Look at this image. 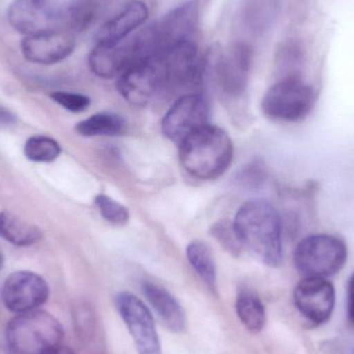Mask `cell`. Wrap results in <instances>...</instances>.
I'll return each mask as SVG.
<instances>
[{"mask_svg": "<svg viewBox=\"0 0 354 354\" xmlns=\"http://www.w3.org/2000/svg\"><path fill=\"white\" fill-rule=\"evenodd\" d=\"M233 223L243 248L270 268L282 264V224L278 212L270 202H245L237 210Z\"/></svg>", "mask_w": 354, "mask_h": 354, "instance_id": "cell-1", "label": "cell"}, {"mask_svg": "<svg viewBox=\"0 0 354 354\" xmlns=\"http://www.w3.org/2000/svg\"><path fill=\"white\" fill-rule=\"evenodd\" d=\"M234 147L226 131L205 124L179 145V160L183 169L201 180H212L225 174L232 163Z\"/></svg>", "mask_w": 354, "mask_h": 354, "instance_id": "cell-2", "label": "cell"}, {"mask_svg": "<svg viewBox=\"0 0 354 354\" xmlns=\"http://www.w3.org/2000/svg\"><path fill=\"white\" fill-rule=\"evenodd\" d=\"M60 322L41 310L17 314L6 326V340L12 354H47L62 346Z\"/></svg>", "mask_w": 354, "mask_h": 354, "instance_id": "cell-3", "label": "cell"}, {"mask_svg": "<svg viewBox=\"0 0 354 354\" xmlns=\"http://www.w3.org/2000/svg\"><path fill=\"white\" fill-rule=\"evenodd\" d=\"M346 243L332 234L317 233L301 239L293 252L295 268L305 277L328 278L338 274L347 261Z\"/></svg>", "mask_w": 354, "mask_h": 354, "instance_id": "cell-4", "label": "cell"}, {"mask_svg": "<svg viewBox=\"0 0 354 354\" xmlns=\"http://www.w3.org/2000/svg\"><path fill=\"white\" fill-rule=\"evenodd\" d=\"M317 95L301 77H286L272 85L261 102L264 115L282 122L305 120L316 104Z\"/></svg>", "mask_w": 354, "mask_h": 354, "instance_id": "cell-5", "label": "cell"}, {"mask_svg": "<svg viewBox=\"0 0 354 354\" xmlns=\"http://www.w3.org/2000/svg\"><path fill=\"white\" fill-rule=\"evenodd\" d=\"M116 308L134 339L139 354H162L159 334L153 314L136 295L120 292L116 295Z\"/></svg>", "mask_w": 354, "mask_h": 354, "instance_id": "cell-6", "label": "cell"}, {"mask_svg": "<svg viewBox=\"0 0 354 354\" xmlns=\"http://www.w3.org/2000/svg\"><path fill=\"white\" fill-rule=\"evenodd\" d=\"M209 107L203 95L189 93L174 102L162 120L166 138L180 145L192 133L208 124Z\"/></svg>", "mask_w": 354, "mask_h": 354, "instance_id": "cell-7", "label": "cell"}, {"mask_svg": "<svg viewBox=\"0 0 354 354\" xmlns=\"http://www.w3.org/2000/svg\"><path fill=\"white\" fill-rule=\"evenodd\" d=\"M47 281L37 272L19 270L4 281L1 297L8 311L15 314L35 311L49 299Z\"/></svg>", "mask_w": 354, "mask_h": 354, "instance_id": "cell-8", "label": "cell"}, {"mask_svg": "<svg viewBox=\"0 0 354 354\" xmlns=\"http://www.w3.org/2000/svg\"><path fill=\"white\" fill-rule=\"evenodd\" d=\"M293 301L307 322L313 326H322L330 319L334 311L336 303L334 285L324 278L305 277L295 286Z\"/></svg>", "mask_w": 354, "mask_h": 354, "instance_id": "cell-9", "label": "cell"}, {"mask_svg": "<svg viewBox=\"0 0 354 354\" xmlns=\"http://www.w3.org/2000/svg\"><path fill=\"white\" fill-rule=\"evenodd\" d=\"M74 33L64 28L46 29L25 35L21 50L25 59L32 64L51 66L68 58L74 52Z\"/></svg>", "mask_w": 354, "mask_h": 354, "instance_id": "cell-10", "label": "cell"}, {"mask_svg": "<svg viewBox=\"0 0 354 354\" xmlns=\"http://www.w3.org/2000/svg\"><path fill=\"white\" fill-rule=\"evenodd\" d=\"M253 52L243 41H237L227 48L216 66V79L223 93L230 97H239L245 93L249 83Z\"/></svg>", "mask_w": 354, "mask_h": 354, "instance_id": "cell-11", "label": "cell"}, {"mask_svg": "<svg viewBox=\"0 0 354 354\" xmlns=\"http://www.w3.org/2000/svg\"><path fill=\"white\" fill-rule=\"evenodd\" d=\"M163 85H185L199 76V60L195 41H183L164 50L155 60Z\"/></svg>", "mask_w": 354, "mask_h": 354, "instance_id": "cell-12", "label": "cell"}, {"mask_svg": "<svg viewBox=\"0 0 354 354\" xmlns=\"http://www.w3.org/2000/svg\"><path fill=\"white\" fill-rule=\"evenodd\" d=\"M162 86L156 62H139L124 71L116 83L118 93L131 105L145 106Z\"/></svg>", "mask_w": 354, "mask_h": 354, "instance_id": "cell-13", "label": "cell"}, {"mask_svg": "<svg viewBox=\"0 0 354 354\" xmlns=\"http://www.w3.org/2000/svg\"><path fill=\"white\" fill-rule=\"evenodd\" d=\"M199 20V6L196 1H187L174 8L160 23H155L160 54L164 50L183 41H194ZM159 54V56H160Z\"/></svg>", "mask_w": 354, "mask_h": 354, "instance_id": "cell-14", "label": "cell"}, {"mask_svg": "<svg viewBox=\"0 0 354 354\" xmlns=\"http://www.w3.org/2000/svg\"><path fill=\"white\" fill-rule=\"evenodd\" d=\"M135 62L134 50L130 41L124 44L97 43L88 57L91 72L104 79L120 76Z\"/></svg>", "mask_w": 354, "mask_h": 354, "instance_id": "cell-15", "label": "cell"}, {"mask_svg": "<svg viewBox=\"0 0 354 354\" xmlns=\"http://www.w3.org/2000/svg\"><path fill=\"white\" fill-rule=\"evenodd\" d=\"M280 0H241L239 23L241 30L258 39L272 30L280 14Z\"/></svg>", "mask_w": 354, "mask_h": 354, "instance_id": "cell-16", "label": "cell"}, {"mask_svg": "<svg viewBox=\"0 0 354 354\" xmlns=\"http://www.w3.org/2000/svg\"><path fill=\"white\" fill-rule=\"evenodd\" d=\"M149 18V8L141 0L129 2L120 14L108 20L97 30V43L118 44L136 30Z\"/></svg>", "mask_w": 354, "mask_h": 354, "instance_id": "cell-17", "label": "cell"}, {"mask_svg": "<svg viewBox=\"0 0 354 354\" xmlns=\"http://www.w3.org/2000/svg\"><path fill=\"white\" fill-rule=\"evenodd\" d=\"M142 291L168 330L174 333L185 330L187 324L185 311L178 301L167 289L155 283L145 282L142 285Z\"/></svg>", "mask_w": 354, "mask_h": 354, "instance_id": "cell-18", "label": "cell"}, {"mask_svg": "<svg viewBox=\"0 0 354 354\" xmlns=\"http://www.w3.org/2000/svg\"><path fill=\"white\" fill-rule=\"evenodd\" d=\"M37 12L44 30L62 28L60 24L68 23L74 27L84 10L87 0H28Z\"/></svg>", "mask_w": 354, "mask_h": 354, "instance_id": "cell-19", "label": "cell"}, {"mask_svg": "<svg viewBox=\"0 0 354 354\" xmlns=\"http://www.w3.org/2000/svg\"><path fill=\"white\" fill-rule=\"evenodd\" d=\"M0 237L18 247H29L41 239V231L8 210L0 212Z\"/></svg>", "mask_w": 354, "mask_h": 354, "instance_id": "cell-20", "label": "cell"}, {"mask_svg": "<svg viewBox=\"0 0 354 354\" xmlns=\"http://www.w3.org/2000/svg\"><path fill=\"white\" fill-rule=\"evenodd\" d=\"M235 309L241 324L250 333L257 334L263 330L266 322V307L255 292L243 289L237 295Z\"/></svg>", "mask_w": 354, "mask_h": 354, "instance_id": "cell-21", "label": "cell"}, {"mask_svg": "<svg viewBox=\"0 0 354 354\" xmlns=\"http://www.w3.org/2000/svg\"><path fill=\"white\" fill-rule=\"evenodd\" d=\"M126 129V120L113 112L93 114L75 127L76 132L83 137L118 136Z\"/></svg>", "mask_w": 354, "mask_h": 354, "instance_id": "cell-22", "label": "cell"}, {"mask_svg": "<svg viewBox=\"0 0 354 354\" xmlns=\"http://www.w3.org/2000/svg\"><path fill=\"white\" fill-rule=\"evenodd\" d=\"M187 260L208 288L216 290V266L212 250L203 241H194L185 250Z\"/></svg>", "mask_w": 354, "mask_h": 354, "instance_id": "cell-23", "label": "cell"}, {"mask_svg": "<svg viewBox=\"0 0 354 354\" xmlns=\"http://www.w3.org/2000/svg\"><path fill=\"white\" fill-rule=\"evenodd\" d=\"M62 151L59 143L45 135L29 137L23 149L26 159L33 163H52L62 155Z\"/></svg>", "mask_w": 354, "mask_h": 354, "instance_id": "cell-24", "label": "cell"}, {"mask_svg": "<svg viewBox=\"0 0 354 354\" xmlns=\"http://www.w3.org/2000/svg\"><path fill=\"white\" fill-rule=\"evenodd\" d=\"M210 235L233 256H239L243 252V243L235 230L234 223L229 220L218 221L212 225Z\"/></svg>", "mask_w": 354, "mask_h": 354, "instance_id": "cell-25", "label": "cell"}, {"mask_svg": "<svg viewBox=\"0 0 354 354\" xmlns=\"http://www.w3.org/2000/svg\"><path fill=\"white\" fill-rule=\"evenodd\" d=\"M95 203L101 216L110 224L124 226L130 220L128 208L105 194L95 196Z\"/></svg>", "mask_w": 354, "mask_h": 354, "instance_id": "cell-26", "label": "cell"}, {"mask_svg": "<svg viewBox=\"0 0 354 354\" xmlns=\"http://www.w3.org/2000/svg\"><path fill=\"white\" fill-rule=\"evenodd\" d=\"M303 59L301 47L293 41H287L279 48L277 64L286 77H299V68Z\"/></svg>", "mask_w": 354, "mask_h": 354, "instance_id": "cell-27", "label": "cell"}, {"mask_svg": "<svg viewBox=\"0 0 354 354\" xmlns=\"http://www.w3.org/2000/svg\"><path fill=\"white\" fill-rule=\"evenodd\" d=\"M50 97L58 105L73 113H80L91 106V99L82 93L71 91H54Z\"/></svg>", "mask_w": 354, "mask_h": 354, "instance_id": "cell-28", "label": "cell"}, {"mask_svg": "<svg viewBox=\"0 0 354 354\" xmlns=\"http://www.w3.org/2000/svg\"><path fill=\"white\" fill-rule=\"evenodd\" d=\"M239 178L241 185H245V187H258V185H261L263 181L264 171L261 166L252 164L241 172Z\"/></svg>", "mask_w": 354, "mask_h": 354, "instance_id": "cell-29", "label": "cell"}, {"mask_svg": "<svg viewBox=\"0 0 354 354\" xmlns=\"http://www.w3.org/2000/svg\"><path fill=\"white\" fill-rule=\"evenodd\" d=\"M347 315L349 322L354 326V272L347 285Z\"/></svg>", "mask_w": 354, "mask_h": 354, "instance_id": "cell-30", "label": "cell"}, {"mask_svg": "<svg viewBox=\"0 0 354 354\" xmlns=\"http://www.w3.org/2000/svg\"><path fill=\"white\" fill-rule=\"evenodd\" d=\"M16 122L17 116L10 109L0 105V124H2V126H12Z\"/></svg>", "mask_w": 354, "mask_h": 354, "instance_id": "cell-31", "label": "cell"}, {"mask_svg": "<svg viewBox=\"0 0 354 354\" xmlns=\"http://www.w3.org/2000/svg\"><path fill=\"white\" fill-rule=\"evenodd\" d=\"M47 354H75L72 349L66 346H59L58 348L54 349L53 351Z\"/></svg>", "mask_w": 354, "mask_h": 354, "instance_id": "cell-32", "label": "cell"}, {"mask_svg": "<svg viewBox=\"0 0 354 354\" xmlns=\"http://www.w3.org/2000/svg\"><path fill=\"white\" fill-rule=\"evenodd\" d=\"M4 257L3 253H2L1 248H0V270H1L2 266H3Z\"/></svg>", "mask_w": 354, "mask_h": 354, "instance_id": "cell-33", "label": "cell"}, {"mask_svg": "<svg viewBox=\"0 0 354 354\" xmlns=\"http://www.w3.org/2000/svg\"><path fill=\"white\" fill-rule=\"evenodd\" d=\"M0 354H8L6 353H3V351H2L1 346H0Z\"/></svg>", "mask_w": 354, "mask_h": 354, "instance_id": "cell-34", "label": "cell"}]
</instances>
